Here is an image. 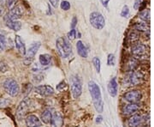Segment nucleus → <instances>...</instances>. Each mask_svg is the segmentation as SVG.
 Here are the masks:
<instances>
[{
    "label": "nucleus",
    "mask_w": 154,
    "mask_h": 127,
    "mask_svg": "<svg viewBox=\"0 0 154 127\" xmlns=\"http://www.w3.org/2000/svg\"><path fill=\"white\" fill-rule=\"evenodd\" d=\"M15 3H16V0H7V5L11 9L15 6Z\"/></svg>",
    "instance_id": "35"
},
{
    "label": "nucleus",
    "mask_w": 154,
    "mask_h": 127,
    "mask_svg": "<svg viewBox=\"0 0 154 127\" xmlns=\"http://www.w3.org/2000/svg\"><path fill=\"white\" fill-rule=\"evenodd\" d=\"M56 46L61 57L67 59L71 54L72 47L69 42L63 37H58L56 41Z\"/></svg>",
    "instance_id": "2"
},
{
    "label": "nucleus",
    "mask_w": 154,
    "mask_h": 127,
    "mask_svg": "<svg viewBox=\"0 0 154 127\" xmlns=\"http://www.w3.org/2000/svg\"><path fill=\"white\" fill-rule=\"evenodd\" d=\"M134 28L137 31L140 32H149L150 30V24L146 23V22H136L134 25Z\"/></svg>",
    "instance_id": "21"
},
{
    "label": "nucleus",
    "mask_w": 154,
    "mask_h": 127,
    "mask_svg": "<svg viewBox=\"0 0 154 127\" xmlns=\"http://www.w3.org/2000/svg\"><path fill=\"white\" fill-rule=\"evenodd\" d=\"M77 23V18L75 17H73L72 19V22H71V28H75V27L76 26Z\"/></svg>",
    "instance_id": "37"
},
{
    "label": "nucleus",
    "mask_w": 154,
    "mask_h": 127,
    "mask_svg": "<svg viewBox=\"0 0 154 127\" xmlns=\"http://www.w3.org/2000/svg\"><path fill=\"white\" fill-rule=\"evenodd\" d=\"M88 89H89L90 94L92 96L93 102H94V107H95L96 111L98 113H103V110H104V102H103L102 94H101V91H100L99 86L94 81H90L88 83Z\"/></svg>",
    "instance_id": "1"
},
{
    "label": "nucleus",
    "mask_w": 154,
    "mask_h": 127,
    "mask_svg": "<svg viewBox=\"0 0 154 127\" xmlns=\"http://www.w3.org/2000/svg\"><path fill=\"white\" fill-rule=\"evenodd\" d=\"M142 78L143 77L140 72H135L133 71H130L122 79V83L123 84V86H126V87L135 86L140 83Z\"/></svg>",
    "instance_id": "3"
},
{
    "label": "nucleus",
    "mask_w": 154,
    "mask_h": 127,
    "mask_svg": "<svg viewBox=\"0 0 154 127\" xmlns=\"http://www.w3.org/2000/svg\"><path fill=\"white\" fill-rule=\"evenodd\" d=\"M40 46H41L40 42H34L29 47V49L28 51H26V54H25L26 57H25L24 61H23L26 65H30L32 64V62L34 59V57L36 55L38 49H39Z\"/></svg>",
    "instance_id": "6"
},
{
    "label": "nucleus",
    "mask_w": 154,
    "mask_h": 127,
    "mask_svg": "<svg viewBox=\"0 0 154 127\" xmlns=\"http://www.w3.org/2000/svg\"><path fill=\"white\" fill-rule=\"evenodd\" d=\"M35 92L42 96H51L54 94V89L49 85H40L35 88Z\"/></svg>",
    "instance_id": "11"
},
{
    "label": "nucleus",
    "mask_w": 154,
    "mask_h": 127,
    "mask_svg": "<svg viewBox=\"0 0 154 127\" xmlns=\"http://www.w3.org/2000/svg\"><path fill=\"white\" fill-rule=\"evenodd\" d=\"M137 65H138V62L134 58L130 59L128 60V64H127L128 71H134V70H135V68L137 67Z\"/></svg>",
    "instance_id": "25"
},
{
    "label": "nucleus",
    "mask_w": 154,
    "mask_h": 127,
    "mask_svg": "<svg viewBox=\"0 0 154 127\" xmlns=\"http://www.w3.org/2000/svg\"><path fill=\"white\" fill-rule=\"evenodd\" d=\"M141 1H142V0H135V1H134V8L135 10H139V9H140V5H141Z\"/></svg>",
    "instance_id": "34"
},
{
    "label": "nucleus",
    "mask_w": 154,
    "mask_h": 127,
    "mask_svg": "<svg viewBox=\"0 0 154 127\" xmlns=\"http://www.w3.org/2000/svg\"><path fill=\"white\" fill-rule=\"evenodd\" d=\"M51 62V57L49 54H41L39 56V63L42 66L49 65Z\"/></svg>",
    "instance_id": "23"
},
{
    "label": "nucleus",
    "mask_w": 154,
    "mask_h": 127,
    "mask_svg": "<svg viewBox=\"0 0 154 127\" xmlns=\"http://www.w3.org/2000/svg\"><path fill=\"white\" fill-rule=\"evenodd\" d=\"M15 43H16V46H17V50L19 51V52L22 55H25L26 54V46H25L24 42L22 41V40L21 39V37L19 35H16Z\"/></svg>",
    "instance_id": "19"
},
{
    "label": "nucleus",
    "mask_w": 154,
    "mask_h": 127,
    "mask_svg": "<svg viewBox=\"0 0 154 127\" xmlns=\"http://www.w3.org/2000/svg\"><path fill=\"white\" fill-rule=\"evenodd\" d=\"M89 21H90L91 25L94 28L99 29V30L104 28L105 25V20L104 17H103V15L101 13H99V12H96V11L91 13Z\"/></svg>",
    "instance_id": "5"
},
{
    "label": "nucleus",
    "mask_w": 154,
    "mask_h": 127,
    "mask_svg": "<svg viewBox=\"0 0 154 127\" xmlns=\"http://www.w3.org/2000/svg\"><path fill=\"white\" fill-rule=\"evenodd\" d=\"M22 13H23V11L21 8V6H14L13 8H11L10 13L7 14V16L12 20H17L22 17Z\"/></svg>",
    "instance_id": "13"
},
{
    "label": "nucleus",
    "mask_w": 154,
    "mask_h": 127,
    "mask_svg": "<svg viewBox=\"0 0 154 127\" xmlns=\"http://www.w3.org/2000/svg\"><path fill=\"white\" fill-rule=\"evenodd\" d=\"M128 40H129V41H132V42H134V41H136V40L139 39V35H138V33H136L135 32L132 31V32H130V33L128 34Z\"/></svg>",
    "instance_id": "30"
},
{
    "label": "nucleus",
    "mask_w": 154,
    "mask_h": 127,
    "mask_svg": "<svg viewBox=\"0 0 154 127\" xmlns=\"http://www.w3.org/2000/svg\"><path fill=\"white\" fill-rule=\"evenodd\" d=\"M131 52L136 58H141L146 55V46L141 43L134 44L131 47Z\"/></svg>",
    "instance_id": "10"
},
{
    "label": "nucleus",
    "mask_w": 154,
    "mask_h": 127,
    "mask_svg": "<svg viewBox=\"0 0 154 127\" xmlns=\"http://www.w3.org/2000/svg\"><path fill=\"white\" fill-rule=\"evenodd\" d=\"M140 109V106L137 103H130L123 108V113L125 115H132Z\"/></svg>",
    "instance_id": "17"
},
{
    "label": "nucleus",
    "mask_w": 154,
    "mask_h": 127,
    "mask_svg": "<svg viewBox=\"0 0 154 127\" xmlns=\"http://www.w3.org/2000/svg\"><path fill=\"white\" fill-rule=\"evenodd\" d=\"M5 22L6 26L14 31H19L22 28L21 22H18L17 20H12L10 17H8L7 15L5 17Z\"/></svg>",
    "instance_id": "12"
},
{
    "label": "nucleus",
    "mask_w": 154,
    "mask_h": 127,
    "mask_svg": "<svg viewBox=\"0 0 154 127\" xmlns=\"http://www.w3.org/2000/svg\"><path fill=\"white\" fill-rule=\"evenodd\" d=\"M51 125L52 126H62L63 125V118L61 115L60 113H54V114L51 116Z\"/></svg>",
    "instance_id": "16"
},
{
    "label": "nucleus",
    "mask_w": 154,
    "mask_h": 127,
    "mask_svg": "<svg viewBox=\"0 0 154 127\" xmlns=\"http://www.w3.org/2000/svg\"><path fill=\"white\" fill-rule=\"evenodd\" d=\"M76 48H77V52H78V54L81 56L82 58H84V59L88 58V49H87V47L85 46V45L82 43V41H81V40L77 41Z\"/></svg>",
    "instance_id": "18"
},
{
    "label": "nucleus",
    "mask_w": 154,
    "mask_h": 127,
    "mask_svg": "<svg viewBox=\"0 0 154 127\" xmlns=\"http://www.w3.org/2000/svg\"><path fill=\"white\" fill-rule=\"evenodd\" d=\"M76 37V30L75 28H72L71 30L68 33V38L70 40H74Z\"/></svg>",
    "instance_id": "32"
},
{
    "label": "nucleus",
    "mask_w": 154,
    "mask_h": 127,
    "mask_svg": "<svg viewBox=\"0 0 154 127\" xmlns=\"http://www.w3.org/2000/svg\"><path fill=\"white\" fill-rule=\"evenodd\" d=\"M30 105H31V101L28 98L24 99L20 102L17 110V117L19 119H22V118L28 113V110L30 108Z\"/></svg>",
    "instance_id": "8"
},
{
    "label": "nucleus",
    "mask_w": 154,
    "mask_h": 127,
    "mask_svg": "<svg viewBox=\"0 0 154 127\" xmlns=\"http://www.w3.org/2000/svg\"><path fill=\"white\" fill-rule=\"evenodd\" d=\"M121 17H128V16L129 15V8L128 5H124L122 10L121 11Z\"/></svg>",
    "instance_id": "31"
},
{
    "label": "nucleus",
    "mask_w": 154,
    "mask_h": 127,
    "mask_svg": "<svg viewBox=\"0 0 154 127\" xmlns=\"http://www.w3.org/2000/svg\"><path fill=\"white\" fill-rule=\"evenodd\" d=\"M123 98L129 103H138L142 98V94L140 90H131L127 92Z\"/></svg>",
    "instance_id": "9"
},
{
    "label": "nucleus",
    "mask_w": 154,
    "mask_h": 127,
    "mask_svg": "<svg viewBox=\"0 0 154 127\" xmlns=\"http://www.w3.org/2000/svg\"><path fill=\"white\" fill-rule=\"evenodd\" d=\"M0 1H2V0H0Z\"/></svg>",
    "instance_id": "40"
},
{
    "label": "nucleus",
    "mask_w": 154,
    "mask_h": 127,
    "mask_svg": "<svg viewBox=\"0 0 154 127\" xmlns=\"http://www.w3.org/2000/svg\"><path fill=\"white\" fill-rule=\"evenodd\" d=\"M6 48V38L5 35H0V52L5 51Z\"/></svg>",
    "instance_id": "27"
},
{
    "label": "nucleus",
    "mask_w": 154,
    "mask_h": 127,
    "mask_svg": "<svg viewBox=\"0 0 154 127\" xmlns=\"http://www.w3.org/2000/svg\"><path fill=\"white\" fill-rule=\"evenodd\" d=\"M143 123V118L141 115H134L128 120V125L129 126H138L140 125Z\"/></svg>",
    "instance_id": "20"
},
{
    "label": "nucleus",
    "mask_w": 154,
    "mask_h": 127,
    "mask_svg": "<svg viewBox=\"0 0 154 127\" xmlns=\"http://www.w3.org/2000/svg\"><path fill=\"white\" fill-rule=\"evenodd\" d=\"M70 87H71L72 94L74 98H78L82 92V85L80 78L77 76H72L70 79Z\"/></svg>",
    "instance_id": "7"
},
{
    "label": "nucleus",
    "mask_w": 154,
    "mask_h": 127,
    "mask_svg": "<svg viewBox=\"0 0 154 127\" xmlns=\"http://www.w3.org/2000/svg\"><path fill=\"white\" fill-rule=\"evenodd\" d=\"M93 64H94L97 72L99 73L100 72V67H101V62H100V59L98 57H94V59H93Z\"/></svg>",
    "instance_id": "26"
},
{
    "label": "nucleus",
    "mask_w": 154,
    "mask_h": 127,
    "mask_svg": "<svg viewBox=\"0 0 154 127\" xmlns=\"http://www.w3.org/2000/svg\"><path fill=\"white\" fill-rule=\"evenodd\" d=\"M108 91L111 97H115L118 91V84L116 83V78H113L108 83Z\"/></svg>",
    "instance_id": "15"
},
{
    "label": "nucleus",
    "mask_w": 154,
    "mask_h": 127,
    "mask_svg": "<svg viewBox=\"0 0 154 127\" xmlns=\"http://www.w3.org/2000/svg\"><path fill=\"white\" fill-rule=\"evenodd\" d=\"M139 17L144 22H150V20H151V11H150V10H147V9L146 10L145 9V10L140 12Z\"/></svg>",
    "instance_id": "22"
},
{
    "label": "nucleus",
    "mask_w": 154,
    "mask_h": 127,
    "mask_svg": "<svg viewBox=\"0 0 154 127\" xmlns=\"http://www.w3.org/2000/svg\"><path fill=\"white\" fill-rule=\"evenodd\" d=\"M102 119H103L102 116H99L97 119H96V123H98V124L101 123V122H102Z\"/></svg>",
    "instance_id": "39"
},
{
    "label": "nucleus",
    "mask_w": 154,
    "mask_h": 127,
    "mask_svg": "<svg viewBox=\"0 0 154 127\" xmlns=\"http://www.w3.org/2000/svg\"><path fill=\"white\" fill-rule=\"evenodd\" d=\"M110 0H100V2H101V4H102V5L105 7V8H107L108 7V4H109V2H110Z\"/></svg>",
    "instance_id": "38"
},
{
    "label": "nucleus",
    "mask_w": 154,
    "mask_h": 127,
    "mask_svg": "<svg viewBox=\"0 0 154 127\" xmlns=\"http://www.w3.org/2000/svg\"><path fill=\"white\" fill-rule=\"evenodd\" d=\"M66 83H64V82H61L57 86V90H59V91H62V90H63V88H66Z\"/></svg>",
    "instance_id": "33"
},
{
    "label": "nucleus",
    "mask_w": 154,
    "mask_h": 127,
    "mask_svg": "<svg viewBox=\"0 0 154 127\" xmlns=\"http://www.w3.org/2000/svg\"><path fill=\"white\" fill-rule=\"evenodd\" d=\"M4 88H5L6 93L12 97L17 96L20 92V87H19L18 83L16 80H14L12 78L6 79L5 82L4 83Z\"/></svg>",
    "instance_id": "4"
},
{
    "label": "nucleus",
    "mask_w": 154,
    "mask_h": 127,
    "mask_svg": "<svg viewBox=\"0 0 154 127\" xmlns=\"http://www.w3.org/2000/svg\"><path fill=\"white\" fill-rule=\"evenodd\" d=\"M60 7L62 10L67 11L70 9V4H69V2H68L66 0H63V1H62V3H61Z\"/></svg>",
    "instance_id": "29"
},
{
    "label": "nucleus",
    "mask_w": 154,
    "mask_h": 127,
    "mask_svg": "<svg viewBox=\"0 0 154 127\" xmlns=\"http://www.w3.org/2000/svg\"><path fill=\"white\" fill-rule=\"evenodd\" d=\"M51 116H52V114H51V111L46 109L41 114V120L45 124H49L50 122H51Z\"/></svg>",
    "instance_id": "24"
},
{
    "label": "nucleus",
    "mask_w": 154,
    "mask_h": 127,
    "mask_svg": "<svg viewBox=\"0 0 154 127\" xmlns=\"http://www.w3.org/2000/svg\"><path fill=\"white\" fill-rule=\"evenodd\" d=\"M51 5L53 6L54 8H57L58 6V3H59V0H49Z\"/></svg>",
    "instance_id": "36"
},
{
    "label": "nucleus",
    "mask_w": 154,
    "mask_h": 127,
    "mask_svg": "<svg viewBox=\"0 0 154 127\" xmlns=\"http://www.w3.org/2000/svg\"><path fill=\"white\" fill-rule=\"evenodd\" d=\"M116 64V58L114 54L110 53L108 55V58H107V65L109 66H114Z\"/></svg>",
    "instance_id": "28"
},
{
    "label": "nucleus",
    "mask_w": 154,
    "mask_h": 127,
    "mask_svg": "<svg viewBox=\"0 0 154 127\" xmlns=\"http://www.w3.org/2000/svg\"><path fill=\"white\" fill-rule=\"evenodd\" d=\"M26 125L28 126L31 127H35V126H41L42 125V123L41 121L38 119V118L36 115H33V114H30L26 118Z\"/></svg>",
    "instance_id": "14"
}]
</instances>
